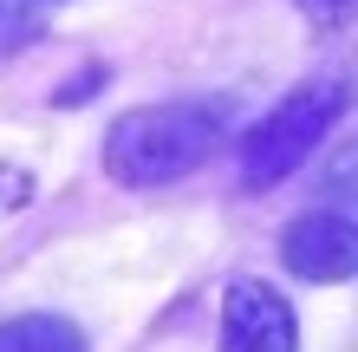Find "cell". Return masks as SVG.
Masks as SVG:
<instances>
[{
  "instance_id": "3957f363",
  "label": "cell",
  "mask_w": 358,
  "mask_h": 352,
  "mask_svg": "<svg viewBox=\"0 0 358 352\" xmlns=\"http://www.w3.org/2000/svg\"><path fill=\"white\" fill-rule=\"evenodd\" d=\"M280 261L287 274H300L313 287H332V281H352L358 274V222L339 209H306L287 222L280 235Z\"/></svg>"
},
{
  "instance_id": "6da1fadb",
  "label": "cell",
  "mask_w": 358,
  "mask_h": 352,
  "mask_svg": "<svg viewBox=\"0 0 358 352\" xmlns=\"http://www.w3.org/2000/svg\"><path fill=\"white\" fill-rule=\"evenodd\" d=\"M235 98H170V105H137L104 131V176L124 190H163V183L196 176L228 143Z\"/></svg>"
},
{
  "instance_id": "7a4b0ae2",
  "label": "cell",
  "mask_w": 358,
  "mask_h": 352,
  "mask_svg": "<svg viewBox=\"0 0 358 352\" xmlns=\"http://www.w3.org/2000/svg\"><path fill=\"white\" fill-rule=\"evenodd\" d=\"M345 105H352V78H306V85H293L280 105L235 143L241 183H248V190H273V183H287L326 143V131L345 118Z\"/></svg>"
},
{
  "instance_id": "277c9868",
  "label": "cell",
  "mask_w": 358,
  "mask_h": 352,
  "mask_svg": "<svg viewBox=\"0 0 358 352\" xmlns=\"http://www.w3.org/2000/svg\"><path fill=\"white\" fill-rule=\"evenodd\" d=\"M222 352H300V320L267 281H235L222 294Z\"/></svg>"
},
{
  "instance_id": "5b68a950",
  "label": "cell",
  "mask_w": 358,
  "mask_h": 352,
  "mask_svg": "<svg viewBox=\"0 0 358 352\" xmlns=\"http://www.w3.org/2000/svg\"><path fill=\"white\" fill-rule=\"evenodd\" d=\"M0 352H92L85 326L66 314H13L0 326Z\"/></svg>"
},
{
  "instance_id": "ba28073f",
  "label": "cell",
  "mask_w": 358,
  "mask_h": 352,
  "mask_svg": "<svg viewBox=\"0 0 358 352\" xmlns=\"http://www.w3.org/2000/svg\"><path fill=\"white\" fill-rule=\"evenodd\" d=\"M326 183H332V190H339L345 202H358V137L345 143L339 157H332V170H326Z\"/></svg>"
},
{
  "instance_id": "9c48e42d",
  "label": "cell",
  "mask_w": 358,
  "mask_h": 352,
  "mask_svg": "<svg viewBox=\"0 0 358 352\" xmlns=\"http://www.w3.org/2000/svg\"><path fill=\"white\" fill-rule=\"evenodd\" d=\"M33 196V176L27 170H0V209H20Z\"/></svg>"
},
{
  "instance_id": "8992f818",
  "label": "cell",
  "mask_w": 358,
  "mask_h": 352,
  "mask_svg": "<svg viewBox=\"0 0 358 352\" xmlns=\"http://www.w3.org/2000/svg\"><path fill=\"white\" fill-rule=\"evenodd\" d=\"M46 39V0H0V59Z\"/></svg>"
},
{
  "instance_id": "52a82bcc",
  "label": "cell",
  "mask_w": 358,
  "mask_h": 352,
  "mask_svg": "<svg viewBox=\"0 0 358 352\" xmlns=\"http://www.w3.org/2000/svg\"><path fill=\"white\" fill-rule=\"evenodd\" d=\"M293 7H300L306 27H320V33H345L358 20V0H293Z\"/></svg>"
}]
</instances>
